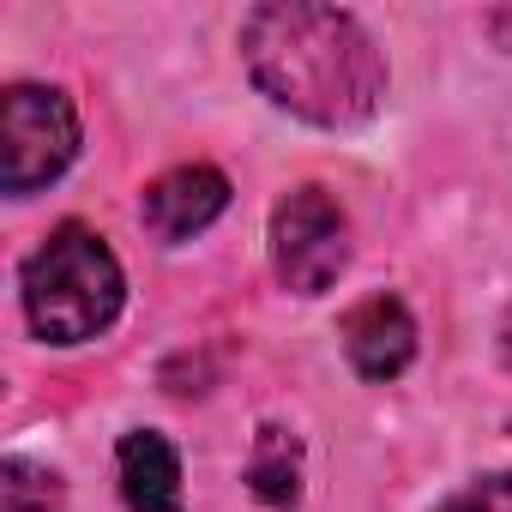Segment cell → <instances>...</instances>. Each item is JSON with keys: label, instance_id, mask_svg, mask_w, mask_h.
I'll use <instances>...</instances> for the list:
<instances>
[{"label": "cell", "instance_id": "30bf717a", "mask_svg": "<svg viewBox=\"0 0 512 512\" xmlns=\"http://www.w3.org/2000/svg\"><path fill=\"white\" fill-rule=\"evenodd\" d=\"M440 512H512V470H500V476H482V482L458 488Z\"/></svg>", "mask_w": 512, "mask_h": 512}, {"label": "cell", "instance_id": "8fae6325", "mask_svg": "<svg viewBox=\"0 0 512 512\" xmlns=\"http://www.w3.org/2000/svg\"><path fill=\"white\" fill-rule=\"evenodd\" d=\"M500 356H506V368H512V308H506V326H500Z\"/></svg>", "mask_w": 512, "mask_h": 512}, {"label": "cell", "instance_id": "5b68a950", "mask_svg": "<svg viewBox=\"0 0 512 512\" xmlns=\"http://www.w3.org/2000/svg\"><path fill=\"white\" fill-rule=\"evenodd\" d=\"M223 205H229V181L211 163H181V169H169L145 187L139 211H145V229L157 241H187V235L211 229L223 217Z\"/></svg>", "mask_w": 512, "mask_h": 512}, {"label": "cell", "instance_id": "ba28073f", "mask_svg": "<svg viewBox=\"0 0 512 512\" xmlns=\"http://www.w3.org/2000/svg\"><path fill=\"white\" fill-rule=\"evenodd\" d=\"M247 482L266 506H290L302 494V452L284 428H260L253 440V464H247Z\"/></svg>", "mask_w": 512, "mask_h": 512}, {"label": "cell", "instance_id": "8992f818", "mask_svg": "<svg viewBox=\"0 0 512 512\" xmlns=\"http://www.w3.org/2000/svg\"><path fill=\"white\" fill-rule=\"evenodd\" d=\"M344 356L362 380H398L416 356V326L398 296H368L344 314Z\"/></svg>", "mask_w": 512, "mask_h": 512}, {"label": "cell", "instance_id": "7a4b0ae2", "mask_svg": "<svg viewBox=\"0 0 512 512\" xmlns=\"http://www.w3.org/2000/svg\"><path fill=\"white\" fill-rule=\"evenodd\" d=\"M25 314L49 344H85L121 314V266L97 229L61 223L25 266Z\"/></svg>", "mask_w": 512, "mask_h": 512}, {"label": "cell", "instance_id": "6da1fadb", "mask_svg": "<svg viewBox=\"0 0 512 512\" xmlns=\"http://www.w3.org/2000/svg\"><path fill=\"white\" fill-rule=\"evenodd\" d=\"M241 55L253 85L314 127H356L386 97V61L374 37L338 7H253L241 25Z\"/></svg>", "mask_w": 512, "mask_h": 512}, {"label": "cell", "instance_id": "3957f363", "mask_svg": "<svg viewBox=\"0 0 512 512\" xmlns=\"http://www.w3.org/2000/svg\"><path fill=\"white\" fill-rule=\"evenodd\" d=\"M79 157V115L49 85H13L0 97V187L37 193Z\"/></svg>", "mask_w": 512, "mask_h": 512}, {"label": "cell", "instance_id": "9c48e42d", "mask_svg": "<svg viewBox=\"0 0 512 512\" xmlns=\"http://www.w3.org/2000/svg\"><path fill=\"white\" fill-rule=\"evenodd\" d=\"M61 506V476L37 470L25 458L0 464V512H55Z\"/></svg>", "mask_w": 512, "mask_h": 512}, {"label": "cell", "instance_id": "52a82bcc", "mask_svg": "<svg viewBox=\"0 0 512 512\" xmlns=\"http://www.w3.org/2000/svg\"><path fill=\"white\" fill-rule=\"evenodd\" d=\"M121 500L127 512H181V458L163 434L133 428L121 440Z\"/></svg>", "mask_w": 512, "mask_h": 512}, {"label": "cell", "instance_id": "277c9868", "mask_svg": "<svg viewBox=\"0 0 512 512\" xmlns=\"http://www.w3.org/2000/svg\"><path fill=\"white\" fill-rule=\"evenodd\" d=\"M272 260H278V278H284L296 296L332 290V278H338L344 260H350V223H344V211H338L332 193L296 187V193L272 211Z\"/></svg>", "mask_w": 512, "mask_h": 512}]
</instances>
